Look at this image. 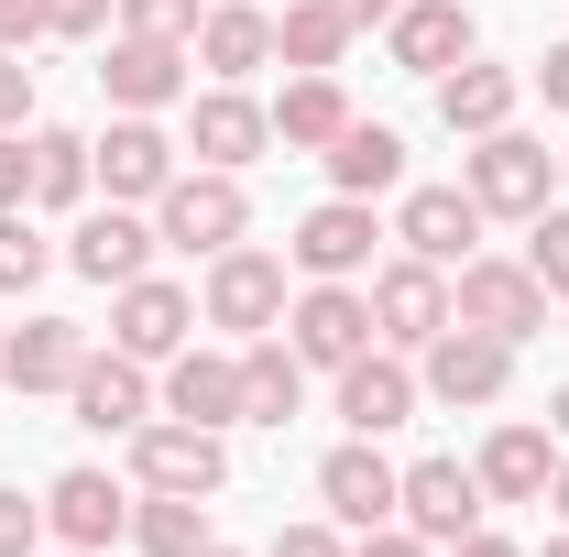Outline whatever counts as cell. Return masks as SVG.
Listing matches in <instances>:
<instances>
[{"label":"cell","instance_id":"cell-1","mask_svg":"<svg viewBox=\"0 0 569 557\" xmlns=\"http://www.w3.org/2000/svg\"><path fill=\"white\" fill-rule=\"evenodd\" d=\"M548 306H559V295L537 284V263H503V252H471L460 284H449V317L482 328V340H515V350L548 328Z\"/></svg>","mask_w":569,"mask_h":557},{"label":"cell","instance_id":"cell-2","mask_svg":"<svg viewBox=\"0 0 569 557\" xmlns=\"http://www.w3.org/2000/svg\"><path fill=\"white\" fill-rule=\"evenodd\" d=\"M153 241H164V252H198V263H219L230 241H252V198H241V175H219V164L176 175V186L153 198Z\"/></svg>","mask_w":569,"mask_h":557},{"label":"cell","instance_id":"cell-3","mask_svg":"<svg viewBox=\"0 0 569 557\" xmlns=\"http://www.w3.org/2000/svg\"><path fill=\"white\" fill-rule=\"evenodd\" d=\"M460 186L482 198V219H537V209H548V186H559V153L503 121V132H482L471 153H460Z\"/></svg>","mask_w":569,"mask_h":557},{"label":"cell","instance_id":"cell-4","mask_svg":"<svg viewBox=\"0 0 569 557\" xmlns=\"http://www.w3.org/2000/svg\"><path fill=\"white\" fill-rule=\"evenodd\" d=\"M284 252H263V241H230L209 263V284H198V317L209 328H230V340H263V328H284Z\"/></svg>","mask_w":569,"mask_h":557},{"label":"cell","instance_id":"cell-5","mask_svg":"<svg viewBox=\"0 0 569 557\" xmlns=\"http://www.w3.org/2000/svg\"><path fill=\"white\" fill-rule=\"evenodd\" d=\"M417 383L427 405H449V416H482V405H503V383H515V340H482V328H438V340L417 350Z\"/></svg>","mask_w":569,"mask_h":557},{"label":"cell","instance_id":"cell-6","mask_svg":"<svg viewBox=\"0 0 569 557\" xmlns=\"http://www.w3.org/2000/svg\"><path fill=\"white\" fill-rule=\"evenodd\" d=\"M132 492H230V448L219 426H187V416H142L132 426Z\"/></svg>","mask_w":569,"mask_h":557},{"label":"cell","instance_id":"cell-7","mask_svg":"<svg viewBox=\"0 0 569 557\" xmlns=\"http://www.w3.org/2000/svg\"><path fill=\"white\" fill-rule=\"evenodd\" d=\"M88 175H99V186H110L121 209H153V198H164V186H176L187 164H176V132H164L153 110H121L110 132L88 142Z\"/></svg>","mask_w":569,"mask_h":557},{"label":"cell","instance_id":"cell-8","mask_svg":"<svg viewBox=\"0 0 569 557\" xmlns=\"http://www.w3.org/2000/svg\"><path fill=\"white\" fill-rule=\"evenodd\" d=\"M482 514H493V503H482V470H471V459H406V482H395V525H417L427 547H460Z\"/></svg>","mask_w":569,"mask_h":557},{"label":"cell","instance_id":"cell-9","mask_svg":"<svg viewBox=\"0 0 569 557\" xmlns=\"http://www.w3.org/2000/svg\"><path fill=\"white\" fill-rule=\"evenodd\" d=\"M187 340H198V295L187 284H164V274L110 284V350H132L142 372H153V361H176Z\"/></svg>","mask_w":569,"mask_h":557},{"label":"cell","instance_id":"cell-10","mask_svg":"<svg viewBox=\"0 0 569 557\" xmlns=\"http://www.w3.org/2000/svg\"><path fill=\"white\" fill-rule=\"evenodd\" d=\"M372 198H318V209L296 219V241H284V263L307 284H351V274H372Z\"/></svg>","mask_w":569,"mask_h":557},{"label":"cell","instance_id":"cell-11","mask_svg":"<svg viewBox=\"0 0 569 557\" xmlns=\"http://www.w3.org/2000/svg\"><path fill=\"white\" fill-rule=\"evenodd\" d=\"M284 340H296L307 372H340V361L372 350V295H361V284H307V295L284 306Z\"/></svg>","mask_w":569,"mask_h":557},{"label":"cell","instance_id":"cell-12","mask_svg":"<svg viewBox=\"0 0 569 557\" xmlns=\"http://www.w3.org/2000/svg\"><path fill=\"white\" fill-rule=\"evenodd\" d=\"M395 459H383V437H340L329 459H318V503H329V525H351V536H372V525H395Z\"/></svg>","mask_w":569,"mask_h":557},{"label":"cell","instance_id":"cell-13","mask_svg":"<svg viewBox=\"0 0 569 557\" xmlns=\"http://www.w3.org/2000/svg\"><path fill=\"white\" fill-rule=\"evenodd\" d=\"M417 405H427V383L406 372V350H361V361H340V426L351 437H395V426H417Z\"/></svg>","mask_w":569,"mask_h":557},{"label":"cell","instance_id":"cell-14","mask_svg":"<svg viewBox=\"0 0 569 557\" xmlns=\"http://www.w3.org/2000/svg\"><path fill=\"white\" fill-rule=\"evenodd\" d=\"M361 295H372V340H383V350H427L438 328H449V274L417 263V252H406V263H383Z\"/></svg>","mask_w":569,"mask_h":557},{"label":"cell","instance_id":"cell-15","mask_svg":"<svg viewBox=\"0 0 569 557\" xmlns=\"http://www.w3.org/2000/svg\"><path fill=\"white\" fill-rule=\"evenodd\" d=\"M187 44H164V33H121L110 22V55H99V88H110V110H176L187 99Z\"/></svg>","mask_w":569,"mask_h":557},{"label":"cell","instance_id":"cell-16","mask_svg":"<svg viewBox=\"0 0 569 557\" xmlns=\"http://www.w3.org/2000/svg\"><path fill=\"white\" fill-rule=\"evenodd\" d=\"M44 536H56V547H121V536H132V492L110 482V470H56V482H44Z\"/></svg>","mask_w":569,"mask_h":557},{"label":"cell","instance_id":"cell-17","mask_svg":"<svg viewBox=\"0 0 569 557\" xmlns=\"http://www.w3.org/2000/svg\"><path fill=\"white\" fill-rule=\"evenodd\" d=\"M263 142H274V110H263L252 88H219L209 77V99H187V153H198V164L241 175V164H263Z\"/></svg>","mask_w":569,"mask_h":557},{"label":"cell","instance_id":"cell-18","mask_svg":"<svg viewBox=\"0 0 569 557\" xmlns=\"http://www.w3.org/2000/svg\"><path fill=\"white\" fill-rule=\"evenodd\" d=\"M395 241L417 252V263H471L482 252V198L471 186H406V209H395Z\"/></svg>","mask_w":569,"mask_h":557},{"label":"cell","instance_id":"cell-19","mask_svg":"<svg viewBox=\"0 0 569 557\" xmlns=\"http://www.w3.org/2000/svg\"><path fill=\"white\" fill-rule=\"evenodd\" d=\"M482 503H548V470H559V426L537 416H503L493 437H482Z\"/></svg>","mask_w":569,"mask_h":557},{"label":"cell","instance_id":"cell-20","mask_svg":"<svg viewBox=\"0 0 569 557\" xmlns=\"http://www.w3.org/2000/svg\"><path fill=\"white\" fill-rule=\"evenodd\" d=\"M77 361H88V328H77V317H22V328H0V383H11V394H67Z\"/></svg>","mask_w":569,"mask_h":557},{"label":"cell","instance_id":"cell-21","mask_svg":"<svg viewBox=\"0 0 569 557\" xmlns=\"http://www.w3.org/2000/svg\"><path fill=\"white\" fill-rule=\"evenodd\" d=\"M67 405H77V426H99V437H132V426L153 416V383H142L132 350H88L77 383H67Z\"/></svg>","mask_w":569,"mask_h":557},{"label":"cell","instance_id":"cell-22","mask_svg":"<svg viewBox=\"0 0 569 557\" xmlns=\"http://www.w3.org/2000/svg\"><path fill=\"white\" fill-rule=\"evenodd\" d=\"M153 252H164V241H153V219L121 209V198H110V209H88V219H77V241H67V263H77L88 284H132V274H153Z\"/></svg>","mask_w":569,"mask_h":557},{"label":"cell","instance_id":"cell-23","mask_svg":"<svg viewBox=\"0 0 569 557\" xmlns=\"http://www.w3.org/2000/svg\"><path fill=\"white\" fill-rule=\"evenodd\" d=\"M187 55H198L219 88H241L252 67H274V11H263V0H209V11H198V44H187Z\"/></svg>","mask_w":569,"mask_h":557},{"label":"cell","instance_id":"cell-24","mask_svg":"<svg viewBox=\"0 0 569 557\" xmlns=\"http://www.w3.org/2000/svg\"><path fill=\"white\" fill-rule=\"evenodd\" d=\"M383 55H395L406 77H427V88H438V77L471 55V11H460V0H406V11L383 22Z\"/></svg>","mask_w":569,"mask_h":557},{"label":"cell","instance_id":"cell-25","mask_svg":"<svg viewBox=\"0 0 569 557\" xmlns=\"http://www.w3.org/2000/svg\"><path fill=\"white\" fill-rule=\"evenodd\" d=\"M515 99H526V77L515 67H482V55H460V67L438 77V132L449 142H482L515 121Z\"/></svg>","mask_w":569,"mask_h":557},{"label":"cell","instance_id":"cell-26","mask_svg":"<svg viewBox=\"0 0 569 557\" xmlns=\"http://www.w3.org/2000/svg\"><path fill=\"white\" fill-rule=\"evenodd\" d=\"M164 416L241 426V350H176V361H164Z\"/></svg>","mask_w":569,"mask_h":557},{"label":"cell","instance_id":"cell-27","mask_svg":"<svg viewBox=\"0 0 569 557\" xmlns=\"http://www.w3.org/2000/svg\"><path fill=\"white\" fill-rule=\"evenodd\" d=\"M307 416V361H296V340H241V426H296Z\"/></svg>","mask_w":569,"mask_h":557},{"label":"cell","instance_id":"cell-28","mask_svg":"<svg viewBox=\"0 0 569 557\" xmlns=\"http://www.w3.org/2000/svg\"><path fill=\"white\" fill-rule=\"evenodd\" d=\"M351 121H361V110H351L340 77H284V99H274V142H284V153H329Z\"/></svg>","mask_w":569,"mask_h":557},{"label":"cell","instance_id":"cell-29","mask_svg":"<svg viewBox=\"0 0 569 557\" xmlns=\"http://www.w3.org/2000/svg\"><path fill=\"white\" fill-rule=\"evenodd\" d=\"M318 164H329L340 198H383V186H406V132H395V121H351Z\"/></svg>","mask_w":569,"mask_h":557},{"label":"cell","instance_id":"cell-30","mask_svg":"<svg viewBox=\"0 0 569 557\" xmlns=\"http://www.w3.org/2000/svg\"><path fill=\"white\" fill-rule=\"evenodd\" d=\"M340 55H351V22H340L329 0H284V11H274V67L340 77Z\"/></svg>","mask_w":569,"mask_h":557},{"label":"cell","instance_id":"cell-31","mask_svg":"<svg viewBox=\"0 0 569 557\" xmlns=\"http://www.w3.org/2000/svg\"><path fill=\"white\" fill-rule=\"evenodd\" d=\"M132 547L142 557H209V503L198 492H132Z\"/></svg>","mask_w":569,"mask_h":557},{"label":"cell","instance_id":"cell-32","mask_svg":"<svg viewBox=\"0 0 569 557\" xmlns=\"http://www.w3.org/2000/svg\"><path fill=\"white\" fill-rule=\"evenodd\" d=\"M99 175H88V142L56 132V121H33V209H77Z\"/></svg>","mask_w":569,"mask_h":557},{"label":"cell","instance_id":"cell-33","mask_svg":"<svg viewBox=\"0 0 569 557\" xmlns=\"http://www.w3.org/2000/svg\"><path fill=\"white\" fill-rule=\"evenodd\" d=\"M44 263H56V241H44L22 209H0V295H33V284H44Z\"/></svg>","mask_w":569,"mask_h":557},{"label":"cell","instance_id":"cell-34","mask_svg":"<svg viewBox=\"0 0 569 557\" xmlns=\"http://www.w3.org/2000/svg\"><path fill=\"white\" fill-rule=\"evenodd\" d=\"M526 263H537V284H548V295H569V209H559V198L526 219Z\"/></svg>","mask_w":569,"mask_h":557},{"label":"cell","instance_id":"cell-35","mask_svg":"<svg viewBox=\"0 0 569 557\" xmlns=\"http://www.w3.org/2000/svg\"><path fill=\"white\" fill-rule=\"evenodd\" d=\"M198 11H209V0H121V33H164V44H198Z\"/></svg>","mask_w":569,"mask_h":557},{"label":"cell","instance_id":"cell-36","mask_svg":"<svg viewBox=\"0 0 569 557\" xmlns=\"http://www.w3.org/2000/svg\"><path fill=\"white\" fill-rule=\"evenodd\" d=\"M110 22H121V0H44V33L56 44H99Z\"/></svg>","mask_w":569,"mask_h":557},{"label":"cell","instance_id":"cell-37","mask_svg":"<svg viewBox=\"0 0 569 557\" xmlns=\"http://www.w3.org/2000/svg\"><path fill=\"white\" fill-rule=\"evenodd\" d=\"M33 547H44V503H22L0 482V557H33Z\"/></svg>","mask_w":569,"mask_h":557},{"label":"cell","instance_id":"cell-38","mask_svg":"<svg viewBox=\"0 0 569 557\" xmlns=\"http://www.w3.org/2000/svg\"><path fill=\"white\" fill-rule=\"evenodd\" d=\"M0 209H33V132H0Z\"/></svg>","mask_w":569,"mask_h":557},{"label":"cell","instance_id":"cell-39","mask_svg":"<svg viewBox=\"0 0 569 557\" xmlns=\"http://www.w3.org/2000/svg\"><path fill=\"white\" fill-rule=\"evenodd\" d=\"M0 132H33V67L0 55Z\"/></svg>","mask_w":569,"mask_h":557},{"label":"cell","instance_id":"cell-40","mask_svg":"<svg viewBox=\"0 0 569 557\" xmlns=\"http://www.w3.org/2000/svg\"><path fill=\"white\" fill-rule=\"evenodd\" d=\"M263 557H351V536H340V525H284Z\"/></svg>","mask_w":569,"mask_h":557},{"label":"cell","instance_id":"cell-41","mask_svg":"<svg viewBox=\"0 0 569 557\" xmlns=\"http://www.w3.org/2000/svg\"><path fill=\"white\" fill-rule=\"evenodd\" d=\"M22 44H44V0H0V55H22Z\"/></svg>","mask_w":569,"mask_h":557},{"label":"cell","instance_id":"cell-42","mask_svg":"<svg viewBox=\"0 0 569 557\" xmlns=\"http://www.w3.org/2000/svg\"><path fill=\"white\" fill-rule=\"evenodd\" d=\"M351 557H438V547H427L417 525H372V536H351Z\"/></svg>","mask_w":569,"mask_h":557},{"label":"cell","instance_id":"cell-43","mask_svg":"<svg viewBox=\"0 0 569 557\" xmlns=\"http://www.w3.org/2000/svg\"><path fill=\"white\" fill-rule=\"evenodd\" d=\"M537 99L569 121V44H548V55H537Z\"/></svg>","mask_w":569,"mask_h":557},{"label":"cell","instance_id":"cell-44","mask_svg":"<svg viewBox=\"0 0 569 557\" xmlns=\"http://www.w3.org/2000/svg\"><path fill=\"white\" fill-rule=\"evenodd\" d=\"M329 11H340V22H351V33H372V22H395V11H406V0H329Z\"/></svg>","mask_w":569,"mask_h":557},{"label":"cell","instance_id":"cell-45","mask_svg":"<svg viewBox=\"0 0 569 557\" xmlns=\"http://www.w3.org/2000/svg\"><path fill=\"white\" fill-rule=\"evenodd\" d=\"M449 557H526V547H515V536H493V525H471V536H460Z\"/></svg>","mask_w":569,"mask_h":557},{"label":"cell","instance_id":"cell-46","mask_svg":"<svg viewBox=\"0 0 569 557\" xmlns=\"http://www.w3.org/2000/svg\"><path fill=\"white\" fill-rule=\"evenodd\" d=\"M548 503H559V525H569V448H559V470H548Z\"/></svg>","mask_w":569,"mask_h":557},{"label":"cell","instance_id":"cell-47","mask_svg":"<svg viewBox=\"0 0 569 557\" xmlns=\"http://www.w3.org/2000/svg\"><path fill=\"white\" fill-rule=\"evenodd\" d=\"M548 426H559V437H569V383H559V394H548Z\"/></svg>","mask_w":569,"mask_h":557},{"label":"cell","instance_id":"cell-48","mask_svg":"<svg viewBox=\"0 0 569 557\" xmlns=\"http://www.w3.org/2000/svg\"><path fill=\"white\" fill-rule=\"evenodd\" d=\"M537 557H569V525H559V536H548V547H537Z\"/></svg>","mask_w":569,"mask_h":557},{"label":"cell","instance_id":"cell-49","mask_svg":"<svg viewBox=\"0 0 569 557\" xmlns=\"http://www.w3.org/2000/svg\"><path fill=\"white\" fill-rule=\"evenodd\" d=\"M209 557H241V547H209Z\"/></svg>","mask_w":569,"mask_h":557},{"label":"cell","instance_id":"cell-50","mask_svg":"<svg viewBox=\"0 0 569 557\" xmlns=\"http://www.w3.org/2000/svg\"><path fill=\"white\" fill-rule=\"evenodd\" d=\"M559 175H569V153H559Z\"/></svg>","mask_w":569,"mask_h":557},{"label":"cell","instance_id":"cell-51","mask_svg":"<svg viewBox=\"0 0 569 557\" xmlns=\"http://www.w3.org/2000/svg\"><path fill=\"white\" fill-rule=\"evenodd\" d=\"M67 557H88V547H67Z\"/></svg>","mask_w":569,"mask_h":557}]
</instances>
